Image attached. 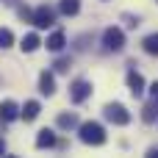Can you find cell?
<instances>
[{"label": "cell", "instance_id": "12", "mask_svg": "<svg viewBox=\"0 0 158 158\" xmlns=\"http://www.w3.org/2000/svg\"><path fill=\"white\" fill-rule=\"evenodd\" d=\"M53 144H56V133H53L50 128L39 131V136H36V147H39V150H47V147H53Z\"/></svg>", "mask_w": 158, "mask_h": 158}, {"label": "cell", "instance_id": "6", "mask_svg": "<svg viewBox=\"0 0 158 158\" xmlns=\"http://www.w3.org/2000/svg\"><path fill=\"white\" fill-rule=\"evenodd\" d=\"M0 119H3V122L19 119V106H17L14 100H3V103H0Z\"/></svg>", "mask_w": 158, "mask_h": 158}, {"label": "cell", "instance_id": "15", "mask_svg": "<svg viewBox=\"0 0 158 158\" xmlns=\"http://www.w3.org/2000/svg\"><path fill=\"white\" fill-rule=\"evenodd\" d=\"M142 47H144V53H150V56H158V33H150V36H144Z\"/></svg>", "mask_w": 158, "mask_h": 158}, {"label": "cell", "instance_id": "11", "mask_svg": "<svg viewBox=\"0 0 158 158\" xmlns=\"http://www.w3.org/2000/svg\"><path fill=\"white\" fill-rule=\"evenodd\" d=\"M56 125L61 128V131H72V128H78L81 122H78V114H58V119H56Z\"/></svg>", "mask_w": 158, "mask_h": 158}, {"label": "cell", "instance_id": "18", "mask_svg": "<svg viewBox=\"0 0 158 158\" xmlns=\"http://www.w3.org/2000/svg\"><path fill=\"white\" fill-rule=\"evenodd\" d=\"M142 119H144V122H153V119H156V108H153V106H144V114H142Z\"/></svg>", "mask_w": 158, "mask_h": 158}, {"label": "cell", "instance_id": "8", "mask_svg": "<svg viewBox=\"0 0 158 158\" xmlns=\"http://www.w3.org/2000/svg\"><path fill=\"white\" fill-rule=\"evenodd\" d=\"M47 50H53V53H61L64 50V44H67V36H64V31H53L50 36H47Z\"/></svg>", "mask_w": 158, "mask_h": 158}, {"label": "cell", "instance_id": "17", "mask_svg": "<svg viewBox=\"0 0 158 158\" xmlns=\"http://www.w3.org/2000/svg\"><path fill=\"white\" fill-rule=\"evenodd\" d=\"M53 67H56V72H67V69H69V58H58Z\"/></svg>", "mask_w": 158, "mask_h": 158}, {"label": "cell", "instance_id": "5", "mask_svg": "<svg viewBox=\"0 0 158 158\" xmlns=\"http://www.w3.org/2000/svg\"><path fill=\"white\" fill-rule=\"evenodd\" d=\"M89 94H92V83L89 81H81V78L72 81V86H69V100L72 103H83Z\"/></svg>", "mask_w": 158, "mask_h": 158}, {"label": "cell", "instance_id": "7", "mask_svg": "<svg viewBox=\"0 0 158 158\" xmlns=\"http://www.w3.org/2000/svg\"><path fill=\"white\" fill-rule=\"evenodd\" d=\"M128 89H131V94H133V97H142V94H144V78H142L136 69H131V72H128Z\"/></svg>", "mask_w": 158, "mask_h": 158}, {"label": "cell", "instance_id": "4", "mask_svg": "<svg viewBox=\"0 0 158 158\" xmlns=\"http://www.w3.org/2000/svg\"><path fill=\"white\" fill-rule=\"evenodd\" d=\"M36 28H50L53 22H56V11L50 8V6H39L36 11H33V19H31Z\"/></svg>", "mask_w": 158, "mask_h": 158}, {"label": "cell", "instance_id": "22", "mask_svg": "<svg viewBox=\"0 0 158 158\" xmlns=\"http://www.w3.org/2000/svg\"><path fill=\"white\" fill-rule=\"evenodd\" d=\"M144 158H158V150H150V153H147Z\"/></svg>", "mask_w": 158, "mask_h": 158}, {"label": "cell", "instance_id": "2", "mask_svg": "<svg viewBox=\"0 0 158 158\" xmlns=\"http://www.w3.org/2000/svg\"><path fill=\"white\" fill-rule=\"evenodd\" d=\"M103 44H106V50H111V53H119L122 47H125V31L122 28H106V33H103Z\"/></svg>", "mask_w": 158, "mask_h": 158}, {"label": "cell", "instance_id": "3", "mask_svg": "<svg viewBox=\"0 0 158 158\" xmlns=\"http://www.w3.org/2000/svg\"><path fill=\"white\" fill-rule=\"evenodd\" d=\"M106 119L114 122V125H128V122H131V111H128L122 103H108V106H106Z\"/></svg>", "mask_w": 158, "mask_h": 158}, {"label": "cell", "instance_id": "20", "mask_svg": "<svg viewBox=\"0 0 158 158\" xmlns=\"http://www.w3.org/2000/svg\"><path fill=\"white\" fill-rule=\"evenodd\" d=\"M150 94H153V108H156V106H158V81L150 86Z\"/></svg>", "mask_w": 158, "mask_h": 158}, {"label": "cell", "instance_id": "21", "mask_svg": "<svg viewBox=\"0 0 158 158\" xmlns=\"http://www.w3.org/2000/svg\"><path fill=\"white\" fill-rule=\"evenodd\" d=\"M19 17H22V19H33V11H31V8H19Z\"/></svg>", "mask_w": 158, "mask_h": 158}, {"label": "cell", "instance_id": "9", "mask_svg": "<svg viewBox=\"0 0 158 158\" xmlns=\"http://www.w3.org/2000/svg\"><path fill=\"white\" fill-rule=\"evenodd\" d=\"M39 92H42V94H47V97H50V94L56 92V78H53V75H50L47 69H44V72L39 75Z\"/></svg>", "mask_w": 158, "mask_h": 158}, {"label": "cell", "instance_id": "19", "mask_svg": "<svg viewBox=\"0 0 158 158\" xmlns=\"http://www.w3.org/2000/svg\"><path fill=\"white\" fill-rule=\"evenodd\" d=\"M125 25H128V28H136V25H139V17H131V14H125Z\"/></svg>", "mask_w": 158, "mask_h": 158}, {"label": "cell", "instance_id": "25", "mask_svg": "<svg viewBox=\"0 0 158 158\" xmlns=\"http://www.w3.org/2000/svg\"><path fill=\"white\" fill-rule=\"evenodd\" d=\"M8 158H17V156H8Z\"/></svg>", "mask_w": 158, "mask_h": 158}, {"label": "cell", "instance_id": "16", "mask_svg": "<svg viewBox=\"0 0 158 158\" xmlns=\"http://www.w3.org/2000/svg\"><path fill=\"white\" fill-rule=\"evenodd\" d=\"M11 44H14V33H11L8 28H0V50L11 47Z\"/></svg>", "mask_w": 158, "mask_h": 158}, {"label": "cell", "instance_id": "23", "mask_svg": "<svg viewBox=\"0 0 158 158\" xmlns=\"http://www.w3.org/2000/svg\"><path fill=\"white\" fill-rule=\"evenodd\" d=\"M3 153H6V142L0 139V158H3Z\"/></svg>", "mask_w": 158, "mask_h": 158}, {"label": "cell", "instance_id": "1", "mask_svg": "<svg viewBox=\"0 0 158 158\" xmlns=\"http://www.w3.org/2000/svg\"><path fill=\"white\" fill-rule=\"evenodd\" d=\"M78 133H81V142L83 144H106V128L100 125V122H83V125H78Z\"/></svg>", "mask_w": 158, "mask_h": 158}, {"label": "cell", "instance_id": "13", "mask_svg": "<svg viewBox=\"0 0 158 158\" xmlns=\"http://www.w3.org/2000/svg\"><path fill=\"white\" fill-rule=\"evenodd\" d=\"M39 44H42V39H39L36 33H28V36H22V42H19L22 53H33V50H39Z\"/></svg>", "mask_w": 158, "mask_h": 158}, {"label": "cell", "instance_id": "24", "mask_svg": "<svg viewBox=\"0 0 158 158\" xmlns=\"http://www.w3.org/2000/svg\"><path fill=\"white\" fill-rule=\"evenodd\" d=\"M3 3H8V6H11V3H17V0H3Z\"/></svg>", "mask_w": 158, "mask_h": 158}, {"label": "cell", "instance_id": "14", "mask_svg": "<svg viewBox=\"0 0 158 158\" xmlns=\"http://www.w3.org/2000/svg\"><path fill=\"white\" fill-rule=\"evenodd\" d=\"M58 8H61V14H64V17H75V14L81 11V3H78V0H61V3H58Z\"/></svg>", "mask_w": 158, "mask_h": 158}, {"label": "cell", "instance_id": "10", "mask_svg": "<svg viewBox=\"0 0 158 158\" xmlns=\"http://www.w3.org/2000/svg\"><path fill=\"white\" fill-rule=\"evenodd\" d=\"M39 111H42V106H39L36 100H28V103H25V108H19V117H22L25 122H33V119L39 117Z\"/></svg>", "mask_w": 158, "mask_h": 158}]
</instances>
